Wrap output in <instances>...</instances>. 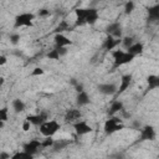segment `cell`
I'll return each instance as SVG.
<instances>
[{"instance_id": "cell-1", "label": "cell", "mask_w": 159, "mask_h": 159, "mask_svg": "<svg viewBox=\"0 0 159 159\" xmlns=\"http://www.w3.org/2000/svg\"><path fill=\"white\" fill-rule=\"evenodd\" d=\"M112 56H113V60H114V68H117L119 66H123V65H127V63H129L134 60L133 55H130V53H128V52H125L124 50H120V48L113 50Z\"/></svg>"}, {"instance_id": "cell-2", "label": "cell", "mask_w": 159, "mask_h": 159, "mask_svg": "<svg viewBox=\"0 0 159 159\" xmlns=\"http://www.w3.org/2000/svg\"><path fill=\"white\" fill-rule=\"evenodd\" d=\"M60 128H61V124L57 122V120H55V119H51V120H46V122H43L41 125H40V133L45 137V138H47V137H53L58 130H60Z\"/></svg>"}, {"instance_id": "cell-3", "label": "cell", "mask_w": 159, "mask_h": 159, "mask_svg": "<svg viewBox=\"0 0 159 159\" xmlns=\"http://www.w3.org/2000/svg\"><path fill=\"white\" fill-rule=\"evenodd\" d=\"M123 128H124V125H123L122 119H119L117 117H112V118H109L104 122V128L103 129L107 134H113V133H116V132H118Z\"/></svg>"}, {"instance_id": "cell-4", "label": "cell", "mask_w": 159, "mask_h": 159, "mask_svg": "<svg viewBox=\"0 0 159 159\" xmlns=\"http://www.w3.org/2000/svg\"><path fill=\"white\" fill-rule=\"evenodd\" d=\"M34 19H35V15H34V14H31V12H22V14L17 15V16L15 17V24H14V26H15V27H22V26L31 27Z\"/></svg>"}, {"instance_id": "cell-5", "label": "cell", "mask_w": 159, "mask_h": 159, "mask_svg": "<svg viewBox=\"0 0 159 159\" xmlns=\"http://www.w3.org/2000/svg\"><path fill=\"white\" fill-rule=\"evenodd\" d=\"M72 125H73L75 132L78 135H84V134H88V133L92 132V127L87 122H84V120H78V122L73 123Z\"/></svg>"}, {"instance_id": "cell-6", "label": "cell", "mask_w": 159, "mask_h": 159, "mask_svg": "<svg viewBox=\"0 0 159 159\" xmlns=\"http://www.w3.org/2000/svg\"><path fill=\"white\" fill-rule=\"evenodd\" d=\"M40 148H41V140L32 139V140H30L29 143H26L24 145V152H26L30 155H35L40 150Z\"/></svg>"}, {"instance_id": "cell-7", "label": "cell", "mask_w": 159, "mask_h": 159, "mask_svg": "<svg viewBox=\"0 0 159 159\" xmlns=\"http://www.w3.org/2000/svg\"><path fill=\"white\" fill-rule=\"evenodd\" d=\"M99 15H98V10L94 7H87L86 11V16H84V21L87 25H93L97 22Z\"/></svg>"}, {"instance_id": "cell-8", "label": "cell", "mask_w": 159, "mask_h": 159, "mask_svg": "<svg viewBox=\"0 0 159 159\" xmlns=\"http://www.w3.org/2000/svg\"><path fill=\"white\" fill-rule=\"evenodd\" d=\"M81 111L80 109H68L65 114V120L67 123H76L78 120H81Z\"/></svg>"}, {"instance_id": "cell-9", "label": "cell", "mask_w": 159, "mask_h": 159, "mask_svg": "<svg viewBox=\"0 0 159 159\" xmlns=\"http://www.w3.org/2000/svg\"><path fill=\"white\" fill-rule=\"evenodd\" d=\"M53 40H55L56 47H66L68 45H72V40H70L63 34H56L55 37H53Z\"/></svg>"}, {"instance_id": "cell-10", "label": "cell", "mask_w": 159, "mask_h": 159, "mask_svg": "<svg viewBox=\"0 0 159 159\" xmlns=\"http://www.w3.org/2000/svg\"><path fill=\"white\" fill-rule=\"evenodd\" d=\"M26 120H29L31 124L34 125H41L43 122L47 120V116L45 113H40V114H31L26 117Z\"/></svg>"}, {"instance_id": "cell-11", "label": "cell", "mask_w": 159, "mask_h": 159, "mask_svg": "<svg viewBox=\"0 0 159 159\" xmlns=\"http://www.w3.org/2000/svg\"><path fill=\"white\" fill-rule=\"evenodd\" d=\"M130 82H132V75L130 73H127V75H123L122 78H120V83H119V87L117 89V93H123L125 89H128V87L130 86Z\"/></svg>"}, {"instance_id": "cell-12", "label": "cell", "mask_w": 159, "mask_h": 159, "mask_svg": "<svg viewBox=\"0 0 159 159\" xmlns=\"http://www.w3.org/2000/svg\"><path fill=\"white\" fill-rule=\"evenodd\" d=\"M120 39H114V37H112L111 35H108L107 37H106V40H104V42H103V47H104V50H108V51H111V50H113L116 46H118L119 43H120Z\"/></svg>"}, {"instance_id": "cell-13", "label": "cell", "mask_w": 159, "mask_h": 159, "mask_svg": "<svg viewBox=\"0 0 159 159\" xmlns=\"http://www.w3.org/2000/svg\"><path fill=\"white\" fill-rule=\"evenodd\" d=\"M98 89L103 94H114L117 92V87L113 83H102L98 86Z\"/></svg>"}, {"instance_id": "cell-14", "label": "cell", "mask_w": 159, "mask_h": 159, "mask_svg": "<svg viewBox=\"0 0 159 159\" xmlns=\"http://www.w3.org/2000/svg\"><path fill=\"white\" fill-rule=\"evenodd\" d=\"M155 138V130L153 127L147 125L142 129V139L143 140H153Z\"/></svg>"}, {"instance_id": "cell-15", "label": "cell", "mask_w": 159, "mask_h": 159, "mask_svg": "<svg viewBox=\"0 0 159 159\" xmlns=\"http://www.w3.org/2000/svg\"><path fill=\"white\" fill-rule=\"evenodd\" d=\"M125 52H128V53H130V55H133V56L135 57L137 55H139V53L143 52V43H140V42H134L130 47L127 48Z\"/></svg>"}, {"instance_id": "cell-16", "label": "cell", "mask_w": 159, "mask_h": 159, "mask_svg": "<svg viewBox=\"0 0 159 159\" xmlns=\"http://www.w3.org/2000/svg\"><path fill=\"white\" fill-rule=\"evenodd\" d=\"M77 104L78 106H86V104H88L89 103V96L87 94V92H80L78 94H77Z\"/></svg>"}, {"instance_id": "cell-17", "label": "cell", "mask_w": 159, "mask_h": 159, "mask_svg": "<svg viewBox=\"0 0 159 159\" xmlns=\"http://www.w3.org/2000/svg\"><path fill=\"white\" fill-rule=\"evenodd\" d=\"M147 82H148L150 89H154V88L159 87V77L157 75H149L148 78H147Z\"/></svg>"}, {"instance_id": "cell-18", "label": "cell", "mask_w": 159, "mask_h": 159, "mask_svg": "<svg viewBox=\"0 0 159 159\" xmlns=\"http://www.w3.org/2000/svg\"><path fill=\"white\" fill-rule=\"evenodd\" d=\"M123 109V103L120 101H113L109 107V114H116L117 112H120Z\"/></svg>"}, {"instance_id": "cell-19", "label": "cell", "mask_w": 159, "mask_h": 159, "mask_svg": "<svg viewBox=\"0 0 159 159\" xmlns=\"http://www.w3.org/2000/svg\"><path fill=\"white\" fill-rule=\"evenodd\" d=\"M12 108L16 113H20V112H24L25 111V103L21 101V99H14L12 101Z\"/></svg>"}, {"instance_id": "cell-20", "label": "cell", "mask_w": 159, "mask_h": 159, "mask_svg": "<svg viewBox=\"0 0 159 159\" xmlns=\"http://www.w3.org/2000/svg\"><path fill=\"white\" fill-rule=\"evenodd\" d=\"M10 159H34V155H30V154H27L26 152L22 150V152H17L14 155H11Z\"/></svg>"}, {"instance_id": "cell-21", "label": "cell", "mask_w": 159, "mask_h": 159, "mask_svg": "<svg viewBox=\"0 0 159 159\" xmlns=\"http://www.w3.org/2000/svg\"><path fill=\"white\" fill-rule=\"evenodd\" d=\"M149 17L152 20H158L159 19V5L149 7Z\"/></svg>"}, {"instance_id": "cell-22", "label": "cell", "mask_w": 159, "mask_h": 159, "mask_svg": "<svg viewBox=\"0 0 159 159\" xmlns=\"http://www.w3.org/2000/svg\"><path fill=\"white\" fill-rule=\"evenodd\" d=\"M67 30H70V26H68L67 21H61L60 25L56 27L55 32H56V34H62L63 31H67Z\"/></svg>"}, {"instance_id": "cell-23", "label": "cell", "mask_w": 159, "mask_h": 159, "mask_svg": "<svg viewBox=\"0 0 159 159\" xmlns=\"http://www.w3.org/2000/svg\"><path fill=\"white\" fill-rule=\"evenodd\" d=\"M55 144V139H52V137H47L43 140H41V148H50L53 147Z\"/></svg>"}, {"instance_id": "cell-24", "label": "cell", "mask_w": 159, "mask_h": 159, "mask_svg": "<svg viewBox=\"0 0 159 159\" xmlns=\"http://www.w3.org/2000/svg\"><path fill=\"white\" fill-rule=\"evenodd\" d=\"M60 53H58V51H57V48H53V50H51L48 53H47V58H50V60H60Z\"/></svg>"}, {"instance_id": "cell-25", "label": "cell", "mask_w": 159, "mask_h": 159, "mask_svg": "<svg viewBox=\"0 0 159 159\" xmlns=\"http://www.w3.org/2000/svg\"><path fill=\"white\" fill-rule=\"evenodd\" d=\"M118 29H120V25L118 24V22H113V24H111L108 27H107V34L108 35H112L116 30H118Z\"/></svg>"}, {"instance_id": "cell-26", "label": "cell", "mask_w": 159, "mask_h": 159, "mask_svg": "<svg viewBox=\"0 0 159 159\" xmlns=\"http://www.w3.org/2000/svg\"><path fill=\"white\" fill-rule=\"evenodd\" d=\"M120 43L124 46V48L127 50L128 47H130L133 43H134V41H133V37H124L122 41H120Z\"/></svg>"}, {"instance_id": "cell-27", "label": "cell", "mask_w": 159, "mask_h": 159, "mask_svg": "<svg viewBox=\"0 0 159 159\" xmlns=\"http://www.w3.org/2000/svg\"><path fill=\"white\" fill-rule=\"evenodd\" d=\"M7 118H9V116H7V108L6 107L0 108V120L5 123L7 120Z\"/></svg>"}, {"instance_id": "cell-28", "label": "cell", "mask_w": 159, "mask_h": 159, "mask_svg": "<svg viewBox=\"0 0 159 159\" xmlns=\"http://www.w3.org/2000/svg\"><path fill=\"white\" fill-rule=\"evenodd\" d=\"M133 10H134V2L133 1L125 2V5H124V12L125 14H130Z\"/></svg>"}, {"instance_id": "cell-29", "label": "cell", "mask_w": 159, "mask_h": 159, "mask_svg": "<svg viewBox=\"0 0 159 159\" xmlns=\"http://www.w3.org/2000/svg\"><path fill=\"white\" fill-rule=\"evenodd\" d=\"M68 144V142H66V140H60V142H56L55 140V144H53V147L52 148H55V149H62V148H65L66 145Z\"/></svg>"}, {"instance_id": "cell-30", "label": "cell", "mask_w": 159, "mask_h": 159, "mask_svg": "<svg viewBox=\"0 0 159 159\" xmlns=\"http://www.w3.org/2000/svg\"><path fill=\"white\" fill-rule=\"evenodd\" d=\"M43 73H45L43 68H41V67H35V68L32 70V72H31V76L35 77V76H41V75H43Z\"/></svg>"}, {"instance_id": "cell-31", "label": "cell", "mask_w": 159, "mask_h": 159, "mask_svg": "<svg viewBox=\"0 0 159 159\" xmlns=\"http://www.w3.org/2000/svg\"><path fill=\"white\" fill-rule=\"evenodd\" d=\"M75 25H76V26H84V25H87V24H86L84 19H82V17H76Z\"/></svg>"}, {"instance_id": "cell-32", "label": "cell", "mask_w": 159, "mask_h": 159, "mask_svg": "<svg viewBox=\"0 0 159 159\" xmlns=\"http://www.w3.org/2000/svg\"><path fill=\"white\" fill-rule=\"evenodd\" d=\"M19 40H20V35H19V34H12V35H10V41H11L12 43H17Z\"/></svg>"}, {"instance_id": "cell-33", "label": "cell", "mask_w": 159, "mask_h": 159, "mask_svg": "<svg viewBox=\"0 0 159 159\" xmlns=\"http://www.w3.org/2000/svg\"><path fill=\"white\" fill-rule=\"evenodd\" d=\"M30 127H31V123H30L29 120H25V122L22 123V130H24V132H29V130H30Z\"/></svg>"}, {"instance_id": "cell-34", "label": "cell", "mask_w": 159, "mask_h": 159, "mask_svg": "<svg viewBox=\"0 0 159 159\" xmlns=\"http://www.w3.org/2000/svg\"><path fill=\"white\" fill-rule=\"evenodd\" d=\"M47 15H50V11L46 10V9H41L39 11V16H47Z\"/></svg>"}, {"instance_id": "cell-35", "label": "cell", "mask_w": 159, "mask_h": 159, "mask_svg": "<svg viewBox=\"0 0 159 159\" xmlns=\"http://www.w3.org/2000/svg\"><path fill=\"white\" fill-rule=\"evenodd\" d=\"M10 158H11V155L9 153H6V152H1L0 153V159H10Z\"/></svg>"}, {"instance_id": "cell-36", "label": "cell", "mask_w": 159, "mask_h": 159, "mask_svg": "<svg viewBox=\"0 0 159 159\" xmlns=\"http://www.w3.org/2000/svg\"><path fill=\"white\" fill-rule=\"evenodd\" d=\"M7 62V58H6V56H4V55H1L0 56V66H2V65H5Z\"/></svg>"}, {"instance_id": "cell-37", "label": "cell", "mask_w": 159, "mask_h": 159, "mask_svg": "<svg viewBox=\"0 0 159 159\" xmlns=\"http://www.w3.org/2000/svg\"><path fill=\"white\" fill-rule=\"evenodd\" d=\"M76 91L80 93V92H83L84 89H83V86L82 84H78V83H76Z\"/></svg>"}, {"instance_id": "cell-38", "label": "cell", "mask_w": 159, "mask_h": 159, "mask_svg": "<svg viewBox=\"0 0 159 159\" xmlns=\"http://www.w3.org/2000/svg\"><path fill=\"white\" fill-rule=\"evenodd\" d=\"M4 83V78L2 77H0V84H2Z\"/></svg>"}, {"instance_id": "cell-39", "label": "cell", "mask_w": 159, "mask_h": 159, "mask_svg": "<svg viewBox=\"0 0 159 159\" xmlns=\"http://www.w3.org/2000/svg\"><path fill=\"white\" fill-rule=\"evenodd\" d=\"M2 127H4V122L0 120V128H2Z\"/></svg>"}]
</instances>
